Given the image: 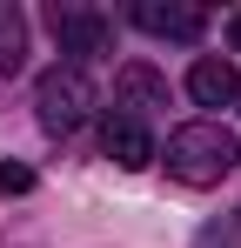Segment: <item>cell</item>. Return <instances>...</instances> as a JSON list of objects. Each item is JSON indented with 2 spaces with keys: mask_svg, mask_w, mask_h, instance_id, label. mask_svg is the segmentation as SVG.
I'll return each mask as SVG.
<instances>
[{
  "mask_svg": "<svg viewBox=\"0 0 241 248\" xmlns=\"http://www.w3.org/2000/svg\"><path fill=\"white\" fill-rule=\"evenodd\" d=\"M235 161H241V141L221 121H188V127H174L167 148H161V168L174 181H188V188H214Z\"/></svg>",
  "mask_w": 241,
  "mask_h": 248,
  "instance_id": "1",
  "label": "cell"
},
{
  "mask_svg": "<svg viewBox=\"0 0 241 248\" xmlns=\"http://www.w3.org/2000/svg\"><path fill=\"white\" fill-rule=\"evenodd\" d=\"M87 108H94V81H87V67H47L34 81V114L47 134H74L87 121Z\"/></svg>",
  "mask_w": 241,
  "mask_h": 248,
  "instance_id": "2",
  "label": "cell"
},
{
  "mask_svg": "<svg viewBox=\"0 0 241 248\" xmlns=\"http://www.w3.org/2000/svg\"><path fill=\"white\" fill-rule=\"evenodd\" d=\"M54 41L67 54V67H80V61H101L114 47V27L101 14H87V7H54Z\"/></svg>",
  "mask_w": 241,
  "mask_h": 248,
  "instance_id": "3",
  "label": "cell"
},
{
  "mask_svg": "<svg viewBox=\"0 0 241 248\" xmlns=\"http://www.w3.org/2000/svg\"><path fill=\"white\" fill-rule=\"evenodd\" d=\"M134 27H148L161 41H201L208 7H195V0H141L134 7Z\"/></svg>",
  "mask_w": 241,
  "mask_h": 248,
  "instance_id": "4",
  "label": "cell"
},
{
  "mask_svg": "<svg viewBox=\"0 0 241 248\" xmlns=\"http://www.w3.org/2000/svg\"><path fill=\"white\" fill-rule=\"evenodd\" d=\"M188 94H195L201 108H228L241 94V74L228 67V61H214V54H201L195 67H188Z\"/></svg>",
  "mask_w": 241,
  "mask_h": 248,
  "instance_id": "5",
  "label": "cell"
},
{
  "mask_svg": "<svg viewBox=\"0 0 241 248\" xmlns=\"http://www.w3.org/2000/svg\"><path fill=\"white\" fill-rule=\"evenodd\" d=\"M114 101L120 108H134V114H148V108H167V81H161L148 61H127L114 74Z\"/></svg>",
  "mask_w": 241,
  "mask_h": 248,
  "instance_id": "6",
  "label": "cell"
},
{
  "mask_svg": "<svg viewBox=\"0 0 241 248\" xmlns=\"http://www.w3.org/2000/svg\"><path fill=\"white\" fill-rule=\"evenodd\" d=\"M101 148H107V161H114V168H148V161H154V141H148V127L134 121V114H120V121H107V134H101Z\"/></svg>",
  "mask_w": 241,
  "mask_h": 248,
  "instance_id": "7",
  "label": "cell"
},
{
  "mask_svg": "<svg viewBox=\"0 0 241 248\" xmlns=\"http://www.w3.org/2000/svg\"><path fill=\"white\" fill-rule=\"evenodd\" d=\"M27 61V20H20V7H0V74H14Z\"/></svg>",
  "mask_w": 241,
  "mask_h": 248,
  "instance_id": "8",
  "label": "cell"
},
{
  "mask_svg": "<svg viewBox=\"0 0 241 248\" xmlns=\"http://www.w3.org/2000/svg\"><path fill=\"white\" fill-rule=\"evenodd\" d=\"M195 248H241V215H228V221H208Z\"/></svg>",
  "mask_w": 241,
  "mask_h": 248,
  "instance_id": "9",
  "label": "cell"
},
{
  "mask_svg": "<svg viewBox=\"0 0 241 248\" xmlns=\"http://www.w3.org/2000/svg\"><path fill=\"white\" fill-rule=\"evenodd\" d=\"M0 195H34V168L27 161H0Z\"/></svg>",
  "mask_w": 241,
  "mask_h": 248,
  "instance_id": "10",
  "label": "cell"
},
{
  "mask_svg": "<svg viewBox=\"0 0 241 248\" xmlns=\"http://www.w3.org/2000/svg\"><path fill=\"white\" fill-rule=\"evenodd\" d=\"M228 41H235V54H241V14H235V20H228Z\"/></svg>",
  "mask_w": 241,
  "mask_h": 248,
  "instance_id": "11",
  "label": "cell"
},
{
  "mask_svg": "<svg viewBox=\"0 0 241 248\" xmlns=\"http://www.w3.org/2000/svg\"><path fill=\"white\" fill-rule=\"evenodd\" d=\"M235 101H241V94H235Z\"/></svg>",
  "mask_w": 241,
  "mask_h": 248,
  "instance_id": "12",
  "label": "cell"
}]
</instances>
